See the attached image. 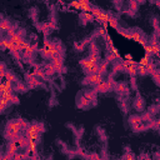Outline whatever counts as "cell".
<instances>
[{"mask_svg": "<svg viewBox=\"0 0 160 160\" xmlns=\"http://www.w3.org/2000/svg\"><path fill=\"white\" fill-rule=\"evenodd\" d=\"M44 132V124L41 122H32L26 126L25 129V135L28 139V146L26 149L29 150V154L36 152V148L39 144L40 135Z\"/></svg>", "mask_w": 160, "mask_h": 160, "instance_id": "cell-1", "label": "cell"}, {"mask_svg": "<svg viewBox=\"0 0 160 160\" xmlns=\"http://www.w3.org/2000/svg\"><path fill=\"white\" fill-rule=\"evenodd\" d=\"M29 124L25 122L22 119H12L10 121H8L6 128H5V136L8 139H15L18 136L21 135V131L26 129Z\"/></svg>", "mask_w": 160, "mask_h": 160, "instance_id": "cell-2", "label": "cell"}, {"mask_svg": "<svg viewBox=\"0 0 160 160\" xmlns=\"http://www.w3.org/2000/svg\"><path fill=\"white\" fill-rule=\"evenodd\" d=\"M40 54L45 59H51L54 56H60V54H61V45L56 44V42H51L49 40H45L42 48L40 49Z\"/></svg>", "mask_w": 160, "mask_h": 160, "instance_id": "cell-3", "label": "cell"}, {"mask_svg": "<svg viewBox=\"0 0 160 160\" xmlns=\"http://www.w3.org/2000/svg\"><path fill=\"white\" fill-rule=\"evenodd\" d=\"M99 61H100L99 54H90L86 59H82V60L80 61V64H81L82 69H84L88 74H94V72H98Z\"/></svg>", "mask_w": 160, "mask_h": 160, "instance_id": "cell-4", "label": "cell"}, {"mask_svg": "<svg viewBox=\"0 0 160 160\" xmlns=\"http://www.w3.org/2000/svg\"><path fill=\"white\" fill-rule=\"evenodd\" d=\"M28 146V139L26 136H18L15 139H11L9 145H8V151H6V156L5 158H12V155L19 150V149H22V148H26Z\"/></svg>", "mask_w": 160, "mask_h": 160, "instance_id": "cell-5", "label": "cell"}, {"mask_svg": "<svg viewBox=\"0 0 160 160\" xmlns=\"http://www.w3.org/2000/svg\"><path fill=\"white\" fill-rule=\"evenodd\" d=\"M95 86V91L96 92H106V91H110L112 88H114V81H112V75L109 74V79L108 80H101L100 82H98Z\"/></svg>", "mask_w": 160, "mask_h": 160, "instance_id": "cell-6", "label": "cell"}, {"mask_svg": "<svg viewBox=\"0 0 160 160\" xmlns=\"http://www.w3.org/2000/svg\"><path fill=\"white\" fill-rule=\"evenodd\" d=\"M129 124L131 125V128H132L134 131H142V130H145L146 128L150 126V124L144 125V120L141 119V116H138V115L130 116L129 118Z\"/></svg>", "mask_w": 160, "mask_h": 160, "instance_id": "cell-7", "label": "cell"}, {"mask_svg": "<svg viewBox=\"0 0 160 160\" xmlns=\"http://www.w3.org/2000/svg\"><path fill=\"white\" fill-rule=\"evenodd\" d=\"M121 66H122V69H124V70H125L128 74H130L131 76H134V75H136V74H138L136 62H135L134 60L126 59V60H124V61L121 62Z\"/></svg>", "mask_w": 160, "mask_h": 160, "instance_id": "cell-8", "label": "cell"}, {"mask_svg": "<svg viewBox=\"0 0 160 160\" xmlns=\"http://www.w3.org/2000/svg\"><path fill=\"white\" fill-rule=\"evenodd\" d=\"M144 49H145V51H146L148 54H152V55L159 56V50H160V48H159L158 40H151L150 44H148V45L144 46Z\"/></svg>", "mask_w": 160, "mask_h": 160, "instance_id": "cell-9", "label": "cell"}, {"mask_svg": "<svg viewBox=\"0 0 160 160\" xmlns=\"http://www.w3.org/2000/svg\"><path fill=\"white\" fill-rule=\"evenodd\" d=\"M101 80H102V75L99 74V72H94V74H89V75L85 78L84 82H85V84H90V85H96V84L100 82Z\"/></svg>", "mask_w": 160, "mask_h": 160, "instance_id": "cell-10", "label": "cell"}, {"mask_svg": "<svg viewBox=\"0 0 160 160\" xmlns=\"http://www.w3.org/2000/svg\"><path fill=\"white\" fill-rule=\"evenodd\" d=\"M50 60H51L50 64L55 68L56 71H61L62 70V59H61V56H54Z\"/></svg>", "mask_w": 160, "mask_h": 160, "instance_id": "cell-11", "label": "cell"}, {"mask_svg": "<svg viewBox=\"0 0 160 160\" xmlns=\"http://www.w3.org/2000/svg\"><path fill=\"white\" fill-rule=\"evenodd\" d=\"M114 89H115V90H116V92H118V94H120V95L128 94V91H129V88H128V85H126V84H124V82L115 85V86H114Z\"/></svg>", "mask_w": 160, "mask_h": 160, "instance_id": "cell-12", "label": "cell"}, {"mask_svg": "<svg viewBox=\"0 0 160 160\" xmlns=\"http://www.w3.org/2000/svg\"><path fill=\"white\" fill-rule=\"evenodd\" d=\"M11 29V22L9 20H0V32H8Z\"/></svg>", "mask_w": 160, "mask_h": 160, "instance_id": "cell-13", "label": "cell"}, {"mask_svg": "<svg viewBox=\"0 0 160 160\" xmlns=\"http://www.w3.org/2000/svg\"><path fill=\"white\" fill-rule=\"evenodd\" d=\"M82 95H84L86 99H89L90 101H92V102L96 101V91H95V90H88V91H85Z\"/></svg>", "mask_w": 160, "mask_h": 160, "instance_id": "cell-14", "label": "cell"}, {"mask_svg": "<svg viewBox=\"0 0 160 160\" xmlns=\"http://www.w3.org/2000/svg\"><path fill=\"white\" fill-rule=\"evenodd\" d=\"M144 106H145V102H144V100H142V98H140V96H138L136 99H135V101H134V108L136 109V110H142L144 109Z\"/></svg>", "mask_w": 160, "mask_h": 160, "instance_id": "cell-15", "label": "cell"}, {"mask_svg": "<svg viewBox=\"0 0 160 160\" xmlns=\"http://www.w3.org/2000/svg\"><path fill=\"white\" fill-rule=\"evenodd\" d=\"M90 102H91V101H90L89 99H86V98L82 95V96H80V99L78 100V106H79V108H86V106L90 105Z\"/></svg>", "mask_w": 160, "mask_h": 160, "instance_id": "cell-16", "label": "cell"}, {"mask_svg": "<svg viewBox=\"0 0 160 160\" xmlns=\"http://www.w3.org/2000/svg\"><path fill=\"white\" fill-rule=\"evenodd\" d=\"M4 79H5V80H9V81H11L12 84H16V82H19V81H18V79L15 78V75H14L11 71H9V70H6Z\"/></svg>", "mask_w": 160, "mask_h": 160, "instance_id": "cell-17", "label": "cell"}, {"mask_svg": "<svg viewBox=\"0 0 160 160\" xmlns=\"http://www.w3.org/2000/svg\"><path fill=\"white\" fill-rule=\"evenodd\" d=\"M9 105H11V102L8 100V99H5V98H0V112H2Z\"/></svg>", "mask_w": 160, "mask_h": 160, "instance_id": "cell-18", "label": "cell"}, {"mask_svg": "<svg viewBox=\"0 0 160 160\" xmlns=\"http://www.w3.org/2000/svg\"><path fill=\"white\" fill-rule=\"evenodd\" d=\"M150 60H151V59H150V55L146 52V54H145V55H144V56L140 59V61H139V64H138V65H141V66H146V65H148V62H149Z\"/></svg>", "mask_w": 160, "mask_h": 160, "instance_id": "cell-19", "label": "cell"}, {"mask_svg": "<svg viewBox=\"0 0 160 160\" xmlns=\"http://www.w3.org/2000/svg\"><path fill=\"white\" fill-rule=\"evenodd\" d=\"M44 71H45V75H52V74H55V72H56L55 68H54L51 64H48V65L45 66Z\"/></svg>", "mask_w": 160, "mask_h": 160, "instance_id": "cell-20", "label": "cell"}, {"mask_svg": "<svg viewBox=\"0 0 160 160\" xmlns=\"http://www.w3.org/2000/svg\"><path fill=\"white\" fill-rule=\"evenodd\" d=\"M81 16H82V19H84L85 21H91V20L94 19V15H92L90 11H84Z\"/></svg>", "mask_w": 160, "mask_h": 160, "instance_id": "cell-21", "label": "cell"}, {"mask_svg": "<svg viewBox=\"0 0 160 160\" xmlns=\"http://www.w3.org/2000/svg\"><path fill=\"white\" fill-rule=\"evenodd\" d=\"M108 24H110L111 28L118 29V20H116L114 16H111V15H110V18H109V20H108Z\"/></svg>", "mask_w": 160, "mask_h": 160, "instance_id": "cell-22", "label": "cell"}, {"mask_svg": "<svg viewBox=\"0 0 160 160\" xmlns=\"http://www.w3.org/2000/svg\"><path fill=\"white\" fill-rule=\"evenodd\" d=\"M115 59H119V58H118L114 52H111V51H110V52L108 54V56H106V61H108V62H111V61H114Z\"/></svg>", "mask_w": 160, "mask_h": 160, "instance_id": "cell-23", "label": "cell"}, {"mask_svg": "<svg viewBox=\"0 0 160 160\" xmlns=\"http://www.w3.org/2000/svg\"><path fill=\"white\" fill-rule=\"evenodd\" d=\"M124 159H130V160H132V159H135V156H134V154L129 152V150H128V154L124 155Z\"/></svg>", "mask_w": 160, "mask_h": 160, "instance_id": "cell-24", "label": "cell"}, {"mask_svg": "<svg viewBox=\"0 0 160 160\" xmlns=\"http://www.w3.org/2000/svg\"><path fill=\"white\" fill-rule=\"evenodd\" d=\"M0 98H1V92H0Z\"/></svg>", "mask_w": 160, "mask_h": 160, "instance_id": "cell-25", "label": "cell"}]
</instances>
